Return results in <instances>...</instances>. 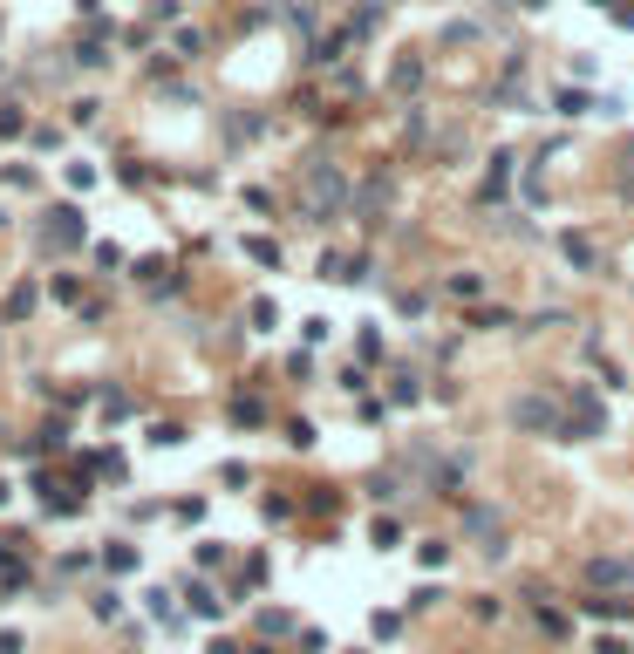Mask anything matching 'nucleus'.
I'll return each mask as SVG.
<instances>
[{
  "label": "nucleus",
  "mask_w": 634,
  "mask_h": 654,
  "mask_svg": "<svg viewBox=\"0 0 634 654\" xmlns=\"http://www.w3.org/2000/svg\"><path fill=\"white\" fill-rule=\"evenodd\" d=\"M246 252H253V259H260V266H280V246H273V239H253Z\"/></svg>",
  "instance_id": "7"
},
{
  "label": "nucleus",
  "mask_w": 634,
  "mask_h": 654,
  "mask_svg": "<svg viewBox=\"0 0 634 654\" xmlns=\"http://www.w3.org/2000/svg\"><path fill=\"white\" fill-rule=\"evenodd\" d=\"M389 82H396V89H417V82H423V55H402V62H396V76H389Z\"/></svg>",
  "instance_id": "4"
},
{
  "label": "nucleus",
  "mask_w": 634,
  "mask_h": 654,
  "mask_svg": "<svg viewBox=\"0 0 634 654\" xmlns=\"http://www.w3.org/2000/svg\"><path fill=\"white\" fill-rule=\"evenodd\" d=\"M559 116H587V95H580V89H559Z\"/></svg>",
  "instance_id": "6"
},
{
  "label": "nucleus",
  "mask_w": 634,
  "mask_h": 654,
  "mask_svg": "<svg viewBox=\"0 0 634 654\" xmlns=\"http://www.w3.org/2000/svg\"><path fill=\"white\" fill-rule=\"evenodd\" d=\"M444 294H450V300H478V294H484V280H478V273H450Z\"/></svg>",
  "instance_id": "3"
},
{
  "label": "nucleus",
  "mask_w": 634,
  "mask_h": 654,
  "mask_svg": "<svg viewBox=\"0 0 634 654\" xmlns=\"http://www.w3.org/2000/svg\"><path fill=\"white\" fill-rule=\"evenodd\" d=\"M526 7H546V0H526Z\"/></svg>",
  "instance_id": "9"
},
{
  "label": "nucleus",
  "mask_w": 634,
  "mask_h": 654,
  "mask_svg": "<svg viewBox=\"0 0 634 654\" xmlns=\"http://www.w3.org/2000/svg\"><path fill=\"white\" fill-rule=\"evenodd\" d=\"M0 137H21V109L14 103H0Z\"/></svg>",
  "instance_id": "8"
},
{
  "label": "nucleus",
  "mask_w": 634,
  "mask_h": 654,
  "mask_svg": "<svg viewBox=\"0 0 634 654\" xmlns=\"http://www.w3.org/2000/svg\"><path fill=\"white\" fill-rule=\"evenodd\" d=\"M559 252H566L580 273H593V266H601V259H593V246H587V232H566V239H559Z\"/></svg>",
  "instance_id": "2"
},
{
  "label": "nucleus",
  "mask_w": 634,
  "mask_h": 654,
  "mask_svg": "<svg viewBox=\"0 0 634 654\" xmlns=\"http://www.w3.org/2000/svg\"><path fill=\"white\" fill-rule=\"evenodd\" d=\"M151 443H157V450H170V443H185V430H178V422H151Z\"/></svg>",
  "instance_id": "5"
},
{
  "label": "nucleus",
  "mask_w": 634,
  "mask_h": 654,
  "mask_svg": "<svg viewBox=\"0 0 634 654\" xmlns=\"http://www.w3.org/2000/svg\"><path fill=\"white\" fill-rule=\"evenodd\" d=\"M48 232L62 239V246H76V239H82V212H76V204H55V212H48Z\"/></svg>",
  "instance_id": "1"
}]
</instances>
